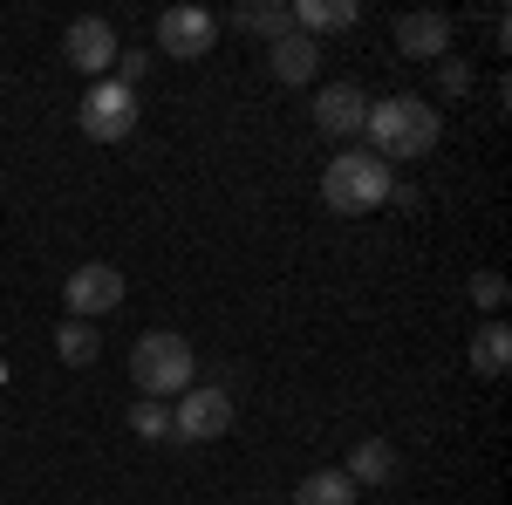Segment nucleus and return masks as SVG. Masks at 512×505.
Returning a JSON list of instances; mask_svg holds the SVG:
<instances>
[{
	"mask_svg": "<svg viewBox=\"0 0 512 505\" xmlns=\"http://www.w3.org/2000/svg\"><path fill=\"white\" fill-rule=\"evenodd\" d=\"M294 505H355L349 471H308V478L294 485Z\"/></svg>",
	"mask_w": 512,
	"mask_h": 505,
	"instance_id": "2eb2a0df",
	"label": "nucleus"
},
{
	"mask_svg": "<svg viewBox=\"0 0 512 505\" xmlns=\"http://www.w3.org/2000/svg\"><path fill=\"white\" fill-rule=\"evenodd\" d=\"M362 117H369V96H362V82H328L315 96V123L328 137H362Z\"/></svg>",
	"mask_w": 512,
	"mask_h": 505,
	"instance_id": "1a4fd4ad",
	"label": "nucleus"
},
{
	"mask_svg": "<svg viewBox=\"0 0 512 505\" xmlns=\"http://www.w3.org/2000/svg\"><path fill=\"white\" fill-rule=\"evenodd\" d=\"M437 110L431 103H417V96H383V103H369V117H362V137H369V157H383V164H410V157H424L437 144Z\"/></svg>",
	"mask_w": 512,
	"mask_h": 505,
	"instance_id": "f257e3e1",
	"label": "nucleus"
},
{
	"mask_svg": "<svg viewBox=\"0 0 512 505\" xmlns=\"http://www.w3.org/2000/svg\"><path fill=\"white\" fill-rule=\"evenodd\" d=\"M390 192H396L390 164L369 157V151H342V157H328V171H321V198H328V212H342V219L376 212Z\"/></svg>",
	"mask_w": 512,
	"mask_h": 505,
	"instance_id": "f03ea898",
	"label": "nucleus"
},
{
	"mask_svg": "<svg viewBox=\"0 0 512 505\" xmlns=\"http://www.w3.org/2000/svg\"><path fill=\"white\" fill-rule=\"evenodd\" d=\"M130 376H137V389L158 403V396H185L198 376V355L185 335H171V328H158V335H144L137 349H130Z\"/></svg>",
	"mask_w": 512,
	"mask_h": 505,
	"instance_id": "7ed1b4c3",
	"label": "nucleus"
},
{
	"mask_svg": "<svg viewBox=\"0 0 512 505\" xmlns=\"http://www.w3.org/2000/svg\"><path fill=\"white\" fill-rule=\"evenodd\" d=\"M287 14H294V35L315 41V35H342V28H355L362 7H355V0H294Z\"/></svg>",
	"mask_w": 512,
	"mask_h": 505,
	"instance_id": "9b49d317",
	"label": "nucleus"
},
{
	"mask_svg": "<svg viewBox=\"0 0 512 505\" xmlns=\"http://www.w3.org/2000/svg\"><path fill=\"white\" fill-rule=\"evenodd\" d=\"M55 355H62L69 369H89V362L103 355V335H96L89 321H62V328H55Z\"/></svg>",
	"mask_w": 512,
	"mask_h": 505,
	"instance_id": "dca6fc26",
	"label": "nucleus"
},
{
	"mask_svg": "<svg viewBox=\"0 0 512 505\" xmlns=\"http://www.w3.org/2000/svg\"><path fill=\"white\" fill-rule=\"evenodd\" d=\"M233 28L267 35V41H287V35H294V14H287V7H260V0H246V7H233Z\"/></svg>",
	"mask_w": 512,
	"mask_h": 505,
	"instance_id": "f3484780",
	"label": "nucleus"
},
{
	"mask_svg": "<svg viewBox=\"0 0 512 505\" xmlns=\"http://www.w3.org/2000/svg\"><path fill=\"white\" fill-rule=\"evenodd\" d=\"M396 48H403L410 62H444V55H451V21H444V14H403V21H396Z\"/></svg>",
	"mask_w": 512,
	"mask_h": 505,
	"instance_id": "9d476101",
	"label": "nucleus"
},
{
	"mask_svg": "<svg viewBox=\"0 0 512 505\" xmlns=\"http://www.w3.org/2000/svg\"><path fill=\"white\" fill-rule=\"evenodd\" d=\"M472 301L478 308H506V280L499 273H472Z\"/></svg>",
	"mask_w": 512,
	"mask_h": 505,
	"instance_id": "aec40b11",
	"label": "nucleus"
},
{
	"mask_svg": "<svg viewBox=\"0 0 512 505\" xmlns=\"http://www.w3.org/2000/svg\"><path fill=\"white\" fill-rule=\"evenodd\" d=\"M117 82H123V89L144 82V48H137V55H123V48H117Z\"/></svg>",
	"mask_w": 512,
	"mask_h": 505,
	"instance_id": "412c9836",
	"label": "nucleus"
},
{
	"mask_svg": "<svg viewBox=\"0 0 512 505\" xmlns=\"http://www.w3.org/2000/svg\"><path fill=\"white\" fill-rule=\"evenodd\" d=\"M506 362H512V328H506V321H485V328L472 335V376L499 383V376H506Z\"/></svg>",
	"mask_w": 512,
	"mask_h": 505,
	"instance_id": "4468645a",
	"label": "nucleus"
},
{
	"mask_svg": "<svg viewBox=\"0 0 512 505\" xmlns=\"http://www.w3.org/2000/svg\"><path fill=\"white\" fill-rule=\"evenodd\" d=\"M69 321H96V314H117L123 308V273L110 260H89V267L69 273Z\"/></svg>",
	"mask_w": 512,
	"mask_h": 505,
	"instance_id": "423d86ee",
	"label": "nucleus"
},
{
	"mask_svg": "<svg viewBox=\"0 0 512 505\" xmlns=\"http://www.w3.org/2000/svg\"><path fill=\"white\" fill-rule=\"evenodd\" d=\"M130 430L158 444V437H171V410H164V403H151V396H137V403H130Z\"/></svg>",
	"mask_w": 512,
	"mask_h": 505,
	"instance_id": "a211bd4d",
	"label": "nucleus"
},
{
	"mask_svg": "<svg viewBox=\"0 0 512 505\" xmlns=\"http://www.w3.org/2000/svg\"><path fill=\"white\" fill-rule=\"evenodd\" d=\"M437 89H444V96H465V89H472V62L444 55V62H437Z\"/></svg>",
	"mask_w": 512,
	"mask_h": 505,
	"instance_id": "6ab92c4d",
	"label": "nucleus"
},
{
	"mask_svg": "<svg viewBox=\"0 0 512 505\" xmlns=\"http://www.w3.org/2000/svg\"><path fill=\"white\" fill-rule=\"evenodd\" d=\"M349 485L355 492H362V485H390L396 478V451H390V437H362V444H355L349 451Z\"/></svg>",
	"mask_w": 512,
	"mask_h": 505,
	"instance_id": "f8f14e48",
	"label": "nucleus"
},
{
	"mask_svg": "<svg viewBox=\"0 0 512 505\" xmlns=\"http://www.w3.org/2000/svg\"><path fill=\"white\" fill-rule=\"evenodd\" d=\"M212 41H219V21H212L205 7H164V21H158V48H164V55L198 62Z\"/></svg>",
	"mask_w": 512,
	"mask_h": 505,
	"instance_id": "6e6552de",
	"label": "nucleus"
},
{
	"mask_svg": "<svg viewBox=\"0 0 512 505\" xmlns=\"http://www.w3.org/2000/svg\"><path fill=\"white\" fill-rule=\"evenodd\" d=\"M233 430V396L219 383H192L178 396V410H171V437H185V444H212V437H226Z\"/></svg>",
	"mask_w": 512,
	"mask_h": 505,
	"instance_id": "39448f33",
	"label": "nucleus"
},
{
	"mask_svg": "<svg viewBox=\"0 0 512 505\" xmlns=\"http://www.w3.org/2000/svg\"><path fill=\"white\" fill-rule=\"evenodd\" d=\"M137 130V89H123L117 76L89 82V96H82V137L89 144H123Z\"/></svg>",
	"mask_w": 512,
	"mask_h": 505,
	"instance_id": "20e7f679",
	"label": "nucleus"
},
{
	"mask_svg": "<svg viewBox=\"0 0 512 505\" xmlns=\"http://www.w3.org/2000/svg\"><path fill=\"white\" fill-rule=\"evenodd\" d=\"M62 55H69V69H82V76H110L117 69V28L103 21V14H82V21H69V35H62Z\"/></svg>",
	"mask_w": 512,
	"mask_h": 505,
	"instance_id": "0eeeda50",
	"label": "nucleus"
},
{
	"mask_svg": "<svg viewBox=\"0 0 512 505\" xmlns=\"http://www.w3.org/2000/svg\"><path fill=\"white\" fill-rule=\"evenodd\" d=\"M267 69H274L280 82H315L321 48H315L308 35H287V41H274V48H267Z\"/></svg>",
	"mask_w": 512,
	"mask_h": 505,
	"instance_id": "ddd939ff",
	"label": "nucleus"
}]
</instances>
